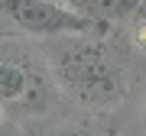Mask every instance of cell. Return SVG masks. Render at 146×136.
I'll return each mask as SVG.
<instances>
[{
	"label": "cell",
	"mask_w": 146,
	"mask_h": 136,
	"mask_svg": "<svg viewBox=\"0 0 146 136\" xmlns=\"http://www.w3.org/2000/svg\"><path fill=\"white\" fill-rule=\"evenodd\" d=\"M49 68L72 97L88 107H114L127 94V71L91 36L55 39L49 49Z\"/></svg>",
	"instance_id": "6da1fadb"
},
{
	"label": "cell",
	"mask_w": 146,
	"mask_h": 136,
	"mask_svg": "<svg viewBox=\"0 0 146 136\" xmlns=\"http://www.w3.org/2000/svg\"><path fill=\"white\" fill-rule=\"evenodd\" d=\"M3 10L13 16L20 29L46 39H68V36H94L104 32L107 23L81 13L75 3L62 0H7Z\"/></svg>",
	"instance_id": "7a4b0ae2"
},
{
	"label": "cell",
	"mask_w": 146,
	"mask_h": 136,
	"mask_svg": "<svg viewBox=\"0 0 146 136\" xmlns=\"http://www.w3.org/2000/svg\"><path fill=\"white\" fill-rule=\"evenodd\" d=\"M75 7L101 23H123L133 13L146 10V3H140V0H88V3H75Z\"/></svg>",
	"instance_id": "3957f363"
},
{
	"label": "cell",
	"mask_w": 146,
	"mask_h": 136,
	"mask_svg": "<svg viewBox=\"0 0 146 136\" xmlns=\"http://www.w3.org/2000/svg\"><path fill=\"white\" fill-rule=\"evenodd\" d=\"M26 91H29V71H26V65L10 62V58H0V100H3V104L23 100Z\"/></svg>",
	"instance_id": "277c9868"
},
{
	"label": "cell",
	"mask_w": 146,
	"mask_h": 136,
	"mask_svg": "<svg viewBox=\"0 0 146 136\" xmlns=\"http://www.w3.org/2000/svg\"><path fill=\"white\" fill-rule=\"evenodd\" d=\"M62 136H84V133H81V130H65Z\"/></svg>",
	"instance_id": "5b68a950"
},
{
	"label": "cell",
	"mask_w": 146,
	"mask_h": 136,
	"mask_svg": "<svg viewBox=\"0 0 146 136\" xmlns=\"http://www.w3.org/2000/svg\"><path fill=\"white\" fill-rule=\"evenodd\" d=\"M140 120H143V130H146V104H143V117H140Z\"/></svg>",
	"instance_id": "8992f818"
}]
</instances>
